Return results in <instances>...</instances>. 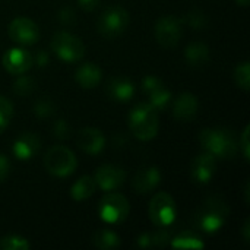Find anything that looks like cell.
Returning <instances> with one entry per match:
<instances>
[{
    "label": "cell",
    "mask_w": 250,
    "mask_h": 250,
    "mask_svg": "<svg viewBox=\"0 0 250 250\" xmlns=\"http://www.w3.org/2000/svg\"><path fill=\"white\" fill-rule=\"evenodd\" d=\"M230 205L223 196L212 195L208 196L198 208L193 217V223L204 233L214 234L226 226L230 217Z\"/></svg>",
    "instance_id": "6da1fadb"
},
{
    "label": "cell",
    "mask_w": 250,
    "mask_h": 250,
    "mask_svg": "<svg viewBox=\"0 0 250 250\" xmlns=\"http://www.w3.org/2000/svg\"><path fill=\"white\" fill-rule=\"evenodd\" d=\"M204 151L217 160H233L239 152V141L233 130L224 127H208L199 133Z\"/></svg>",
    "instance_id": "7a4b0ae2"
},
{
    "label": "cell",
    "mask_w": 250,
    "mask_h": 250,
    "mask_svg": "<svg viewBox=\"0 0 250 250\" xmlns=\"http://www.w3.org/2000/svg\"><path fill=\"white\" fill-rule=\"evenodd\" d=\"M129 129L139 141H151L158 135V111L149 103L136 104L129 113Z\"/></svg>",
    "instance_id": "3957f363"
},
{
    "label": "cell",
    "mask_w": 250,
    "mask_h": 250,
    "mask_svg": "<svg viewBox=\"0 0 250 250\" xmlns=\"http://www.w3.org/2000/svg\"><path fill=\"white\" fill-rule=\"evenodd\" d=\"M51 51L66 63H76L85 56V44L82 40L67 31H57L50 42Z\"/></svg>",
    "instance_id": "277c9868"
},
{
    "label": "cell",
    "mask_w": 250,
    "mask_h": 250,
    "mask_svg": "<svg viewBox=\"0 0 250 250\" xmlns=\"http://www.w3.org/2000/svg\"><path fill=\"white\" fill-rule=\"evenodd\" d=\"M130 214V204L126 196L114 190L105 192L98 204V215L105 224H122Z\"/></svg>",
    "instance_id": "5b68a950"
},
{
    "label": "cell",
    "mask_w": 250,
    "mask_h": 250,
    "mask_svg": "<svg viewBox=\"0 0 250 250\" xmlns=\"http://www.w3.org/2000/svg\"><path fill=\"white\" fill-rule=\"evenodd\" d=\"M78 160L64 145H56L44 155V167L54 177H69L75 173Z\"/></svg>",
    "instance_id": "8992f818"
},
{
    "label": "cell",
    "mask_w": 250,
    "mask_h": 250,
    "mask_svg": "<svg viewBox=\"0 0 250 250\" xmlns=\"http://www.w3.org/2000/svg\"><path fill=\"white\" fill-rule=\"evenodd\" d=\"M130 23V15L120 6L107 7L98 18L97 29L101 37L113 40L120 37Z\"/></svg>",
    "instance_id": "52a82bcc"
},
{
    "label": "cell",
    "mask_w": 250,
    "mask_h": 250,
    "mask_svg": "<svg viewBox=\"0 0 250 250\" xmlns=\"http://www.w3.org/2000/svg\"><path fill=\"white\" fill-rule=\"evenodd\" d=\"M148 214L151 223L157 229L171 227L177 217V205L174 198L167 192L157 193L148 205Z\"/></svg>",
    "instance_id": "ba28073f"
},
{
    "label": "cell",
    "mask_w": 250,
    "mask_h": 250,
    "mask_svg": "<svg viewBox=\"0 0 250 250\" xmlns=\"http://www.w3.org/2000/svg\"><path fill=\"white\" fill-rule=\"evenodd\" d=\"M155 40L163 48H174L183 34V21L174 15H164L155 22Z\"/></svg>",
    "instance_id": "9c48e42d"
},
{
    "label": "cell",
    "mask_w": 250,
    "mask_h": 250,
    "mask_svg": "<svg viewBox=\"0 0 250 250\" xmlns=\"http://www.w3.org/2000/svg\"><path fill=\"white\" fill-rule=\"evenodd\" d=\"M7 34L13 42L25 47V45H32L38 41L40 28L32 19L26 16H16L9 23Z\"/></svg>",
    "instance_id": "30bf717a"
},
{
    "label": "cell",
    "mask_w": 250,
    "mask_h": 250,
    "mask_svg": "<svg viewBox=\"0 0 250 250\" xmlns=\"http://www.w3.org/2000/svg\"><path fill=\"white\" fill-rule=\"evenodd\" d=\"M142 91L149 97V104L157 111H164L171 103V92L158 76L146 75L142 79Z\"/></svg>",
    "instance_id": "8fae6325"
},
{
    "label": "cell",
    "mask_w": 250,
    "mask_h": 250,
    "mask_svg": "<svg viewBox=\"0 0 250 250\" xmlns=\"http://www.w3.org/2000/svg\"><path fill=\"white\" fill-rule=\"evenodd\" d=\"M217 173V158L204 151L198 154L190 166V177L196 185H208Z\"/></svg>",
    "instance_id": "7c38bea8"
},
{
    "label": "cell",
    "mask_w": 250,
    "mask_h": 250,
    "mask_svg": "<svg viewBox=\"0 0 250 250\" xmlns=\"http://www.w3.org/2000/svg\"><path fill=\"white\" fill-rule=\"evenodd\" d=\"M126 177H127L126 171L114 164H103L101 167H98L94 176L97 188H100L104 192L117 190L119 188L123 186Z\"/></svg>",
    "instance_id": "4fadbf2b"
},
{
    "label": "cell",
    "mask_w": 250,
    "mask_h": 250,
    "mask_svg": "<svg viewBox=\"0 0 250 250\" xmlns=\"http://www.w3.org/2000/svg\"><path fill=\"white\" fill-rule=\"evenodd\" d=\"M32 59L34 56L25 48L13 47L4 51L1 57V63H3V67L10 75H21V73H26L32 67L34 64Z\"/></svg>",
    "instance_id": "5bb4252c"
},
{
    "label": "cell",
    "mask_w": 250,
    "mask_h": 250,
    "mask_svg": "<svg viewBox=\"0 0 250 250\" xmlns=\"http://www.w3.org/2000/svg\"><path fill=\"white\" fill-rule=\"evenodd\" d=\"M161 171L155 166H146L138 170L132 180V188L139 195H148L154 192L161 183Z\"/></svg>",
    "instance_id": "9a60e30c"
},
{
    "label": "cell",
    "mask_w": 250,
    "mask_h": 250,
    "mask_svg": "<svg viewBox=\"0 0 250 250\" xmlns=\"http://www.w3.org/2000/svg\"><path fill=\"white\" fill-rule=\"evenodd\" d=\"M76 145L82 152L97 155L105 148V136L95 127H83L76 135Z\"/></svg>",
    "instance_id": "2e32d148"
},
{
    "label": "cell",
    "mask_w": 250,
    "mask_h": 250,
    "mask_svg": "<svg viewBox=\"0 0 250 250\" xmlns=\"http://www.w3.org/2000/svg\"><path fill=\"white\" fill-rule=\"evenodd\" d=\"M41 149V141L34 132H22L16 136L12 145L13 155L21 161H28L34 158Z\"/></svg>",
    "instance_id": "e0dca14e"
},
{
    "label": "cell",
    "mask_w": 250,
    "mask_h": 250,
    "mask_svg": "<svg viewBox=\"0 0 250 250\" xmlns=\"http://www.w3.org/2000/svg\"><path fill=\"white\" fill-rule=\"evenodd\" d=\"M199 110L198 97L192 92H182L173 103V116L180 122H192L196 119Z\"/></svg>",
    "instance_id": "ac0fdd59"
},
{
    "label": "cell",
    "mask_w": 250,
    "mask_h": 250,
    "mask_svg": "<svg viewBox=\"0 0 250 250\" xmlns=\"http://www.w3.org/2000/svg\"><path fill=\"white\" fill-rule=\"evenodd\" d=\"M105 91L108 97L117 103H127L136 92L135 82L127 76H114L107 82Z\"/></svg>",
    "instance_id": "d6986e66"
},
{
    "label": "cell",
    "mask_w": 250,
    "mask_h": 250,
    "mask_svg": "<svg viewBox=\"0 0 250 250\" xmlns=\"http://www.w3.org/2000/svg\"><path fill=\"white\" fill-rule=\"evenodd\" d=\"M101 79H103V70L100 66H97L92 62L82 63L75 73V81L83 89H94L95 86L100 85Z\"/></svg>",
    "instance_id": "ffe728a7"
},
{
    "label": "cell",
    "mask_w": 250,
    "mask_h": 250,
    "mask_svg": "<svg viewBox=\"0 0 250 250\" xmlns=\"http://www.w3.org/2000/svg\"><path fill=\"white\" fill-rule=\"evenodd\" d=\"M185 60L189 66L201 69L205 67L211 62V51L209 47L201 41L190 42L185 48Z\"/></svg>",
    "instance_id": "44dd1931"
},
{
    "label": "cell",
    "mask_w": 250,
    "mask_h": 250,
    "mask_svg": "<svg viewBox=\"0 0 250 250\" xmlns=\"http://www.w3.org/2000/svg\"><path fill=\"white\" fill-rule=\"evenodd\" d=\"M171 240V231L168 227L160 229L152 233H142L138 237V246L142 249H149V248H164L170 243Z\"/></svg>",
    "instance_id": "7402d4cb"
},
{
    "label": "cell",
    "mask_w": 250,
    "mask_h": 250,
    "mask_svg": "<svg viewBox=\"0 0 250 250\" xmlns=\"http://www.w3.org/2000/svg\"><path fill=\"white\" fill-rule=\"evenodd\" d=\"M97 190L95 179L91 176H82L79 177L70 188V198L76 202H82L89 199Z\"/></svg>",
    "instance_id": "603a6c76"
},
{
    "label": "cell",
    "mask_w": 250,
    "mask_h": 250,
    "mask_svg": "<svg viewBox=\"0 0 250 250\" xmlns=\"http://www.w3.org/2000/svg\"><path fill=\"white\" fill-rule=\"evenodd\" d=\"M170 246L173 249H185V250H198L205 248V242L202 237L193 231H182L176 237L170 240Z\"/></svg>",
    "instance_id": "cb8c5ba5"
},
{
    "label": "cell",
    "mask_w": 250,
    "mask_h": 250,
    "mask_svg": "<svg viewBox=\"0 0 250 250\" xmlns=\"http://www.w3.org/2000/svg\"><path fill=\"white\" fill-rule=\"evenodd\" d=\"M92 245L97 249L111 250L117 249L122 245V242H120V237L117 236V233H114L113 230H110V229H101V230H98V231L94 233V236H92Z\"/></svg>",
    "instance_id": "d4e9b609"
},
{
    "label": "cell",
    "mask_w": 250,
    "mask_h": 250,
    "mask_svg": "<svg viewBox=\"0 0 250 250\" xmlns=\"http://www.w3.org/2000/svg\"><path fill=\"white\" fill-rule=\"evenodd\" d=\"M234 82L236 85L245 91V92H249L250 91V63L248 60L239 63L234 69Z\"/></svg>",
    "instance_id": "484cf974"
},
{
    "label": "cell",
    "mask_w": 250,
    "mask_h": 250,
    "mask_svg": "<svg viewBox=\"0 0 250 250\" xmlns=\"http://www.w3.org/2000/svg\"><path fill=\"white\" fill-rule=\"evenodd\" d=\"M13 94L19 95V97H26V95H31L32 91L35 89V81L28 76V75H18L16 81L13 82Z\"/></svg>",
    "instance_id": "4316f807"
},
{
    "label": "cell",
    "mask_w": 250,
    "mask_h": 250,
    "mask_svg": "<svg viewBox=\"0 0 250 250\" xmlns=\"http://www.w3.org/2000/svg\"><path fill=\"white\" fill-rule=\"evenodd\" d=\"M31 249V243L22 237V236H16V234H10V236H4L0 239V250H28Z\"/></svg>",
    "instance_id": "83f0119b"
},
{
    "label": "cell",
    "mask_w": 250,
    "mask_h": 250,
    "mask_svg": "<svg viewBox=\"0 0 250 250\" xmlns=\"http://www.w3.org/2000/svg\"><path fill=\"white\" fill-rule=\"evenodd\" d=\"M13 117V104L9 98L0 95V135L9 127Z\"/></svg>",
    "instance_id": "f1b7e54d"
},
{
    "label": "cell",
    "mask_w": 250,
    "mask_h": 250,
    "mask_svg": "<svg viewBox=\"0 0 250 250\" xmlns=\"http://www.w3.org/2000/svg\"><path fill=\"white\" fill-rule=\"evenodd\" d=\"M189 26H192L193 29H205L208 26V16L202 12V10H198V9H193L190 10L185 19H183Z\"/></svg>",
    "instance_id": "f546056e"
},
{
    "label": "cell",
    "mask_w": 250,
    "mask_h": 250,
    "mask_svg": "<svg viewBox=\"0 0 250 250\" xmlns=\"http://www.w3.org/2000/svg\"><path fill=\"white\" fill-rule=\"evenodd\" d=\"M54 111H56V105L48 98H40L34 104V114L40 119H47V117L53 116Z\"/></svg>",
    "instance_id": "4dcf8cb0"
},
{
    "label": "cell",
    "mask_w": 250,
    "mask_h": 250,
    "mask_svg": "<svg viewBox=\"0 0 250 250\" xmlns=\"http://www.w3.org/2000/svg\"><path fill=\"white\" fill-rule=\"evenodd\" d=\"M250 125H246L240 138H239V151L242 152V157L245 158L246 163L250 161Z\"/></svg>",
    "instance_id": "1f68e13d"
},
{
    "label": "cell",
    "mask_w": 250,
    "mask_h": 250,
    "mask_svg": "<svg viewBox=\"0 0 250 250\" xmlns=\"http://www.w3.org/2000/svg\"><path fill=\"white\" fill-rule=\"evenodd\" d=\"M53 133L57 139H67L70 136V126L66 120L60 119L53 125Z\"/></svg>",
    "instance_id": "d6a6232c"
},
{
    "label": "cell",
    "mask_w": 250,
    "mask_h": 250,
    "mask_svg": "<svg viewBox=\"0 0 250 250\" xmlns=\"http://www.w3.org/2000/svg\"><path fill=\"white\" fill-rule=\"evenodd\" d=\"M59 21L63 25H72L76 21V15H75V12L70 7H63L59 12Z\"/></svg>",
    "instance_id": "836d02e7"
},
{
    "label": "cell",
    "mask_w": 250,
    "mask_h": 250,
    "mask_svg": "<svg viewBox=\"0 0 250 250\" xmlns=\"http://www.w3.org/2000/svg\"><path fill=\"white\" fill-rule=\"evenodd\" d=\"M10 173V161L4 154H0V183L7 179Z\"/></svg>",
    "instance_id": "e575fe53"
},
{
    "label": "cell",
    "mask_w": 250,
    "mask_h": 250,
    "mask_svg": "<svg viewBox=\"0 0 250 250\" xmlns=\"http://www.w3.org/2000/svg\"><path fill=\"white\" fill-rule=\"evenodd\" d=\"M101 0H78V4L85 12H92L98 7Z\"/></svg>",
    "instance_id": "d590c367"
},
{
    "label": "cell",
    "mask_w": 250,
    "mask_h": 250,
    "mask_svg": "<svg viewBox=\"0 0 250 250\" xmlns=\"http://www.w3.org/2000/svg\"><path fill=\"white\" fill-rule=\"evenodd\" d=\"M32 62H34L37 66H40V67H44V66L48 63V54H47V51H44V50H40V51L37 53L35 59H32Z\"/></svg>",
    "instance_id": "8d00e7d4"
},
{
    "label": "cell",
    "mask_w": 250,
    "mask_h": 250,
    "mask_svg": "<svg viewBox=\"0 0 250 250\" xmlns=\"http://www.w3.org/2000/svg\"><path fill=\"white\" fill-rule=\"evenodd\" d=\"M242 234H243V239H245V242H246V243H249L250 242V220L249 218H248V220L245 221V224H243Z\"/></svg>",
    "instance_id": "74e56055"
},
{
    "label": "cell",
    "mask_w": 250,
    "mask_h": 250,
    "mask_svg": "<svg viewBox=\"0 0 250 250\" xmlns=\"http://www.w3.org/2000/svg\"><path fill=\"white\" fill-rule=\"evenodd\" d=\"M250 195V183L248 182L246 183V186H245V202H246V205H249V196Z\"/></svg>",
    "instance_id": "f35d334b"
},
{
    "label": "cell",
    "mask_w": 250,
    "mask_h": 250,
    "mask_svg": "<svg viewBox=\"0 0 250 250\" xmlns=\"http://www.w3.org/2000/svg\"><path fill=\"white\" fill-rule=\"evenodd\" d=\"M236 3L239 4V6H242V7H248L250 3V0H236Z\"/></svg>",
    "instance_id": "ab89813d"
}]
</instances>
